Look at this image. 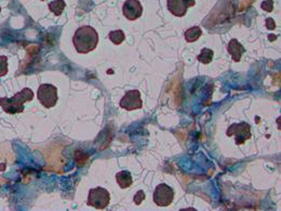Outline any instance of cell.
I'll list each match as a JSON object with an SVG mask.
<instances>
[{
	"instance_id": "cell-1",
	"label": "cell",
	"mask_w": 281,
	"mask_h": 211,
	"mask_svg": "<svg viewBox=\"0 0 281 211\" xmlns=\"http://www.w3.org/2000/svg\"><path fill=\"white\" fill-rule=\"evenodd\" d=\"M99 42V35L93 27L81 26L72 37V44L78 53L86 54L93 51Z\"/></svg>"
},
{
	"instance_id": "cell-2",
	"label": "cell",
	"mask_w": 281,
	"mask_h": 211,
	"mask_svg": "<svg viewBox=\"0 0 281 211\" xmlns=\"http://www.w3.org/2000/svg\"><path fill=\"white\" fill-rule=\"evenodd\" d=\"M34 99V92L30 88H24L12 98H0V106L7 114H17L24 112V104Z\"/></svg>"
},
{
	"instance_id": "cell-3",
	"label": "cell",
	"mask_w": 281,
	"mask_h": 211,
	"mask_svg": "<svg viewBox=\"0 0 281 211\" xmlns=\"http://www.w3.org/2000/svg\"><path fill=\"white\" fill-rule=\"evenodd\" d=\"M37 98L46 108H51L55 106L57 100H59L57 89L55 86L51 84H42L38 88Z\"/></svg>"
},
{
	"instance_id": "cell-4",
	"label": "cell",
	"mask_w": 281,
	"mask_h": 211,
	"mask_svg": "<svg viewBox=\"0 0 281 211\" xmlns=\"http://www.w3.org/2000/svg\"><path fill=\"white\" fill-rule=\"evenodd\" d=\"M110 203L109 192L104 188H95L89 191L87 205L98 210L105 209Z\"/></svg>"
},
{
	"instance_id": "cell-5",
	"label": "cell",
	"mask_w": 281,
	"mask_h": 211,
	"mask_svg": "<svg viewBox=\"0 0 281 211\" xmlns=\"http://www.w3.org/2000/svg\"><path fill=\"white\" fill-rule=\"evenodd\" d=\"M227 137H235L237 145H242L251 139V126L246 123H232L226 131Z\"/></svg>"
},
{
	"instance_id": "cell-6",
	"label": "cell",
	"mask_w": 281,
	"mask_h": 211,
	"mask_svg": "<svg viewBox=\"0 0 281 211\" xmlns=\"http://www.w3.org/2000/svg\"><path fill=\"white\" fill-rule=\"evenodd\" d=\"M174 198V191L166 183H161L156 186L153 194V200L158 207H168L172 204Z\"/></svg>"
},
{
	"instance_id": "cell-7",
	"label": "cell",
	"mask_w": 281,
	"mask_h": 211,
	"mask_svg": "<svg viewBox=\"0 0 281 211\" xmlns=\"http://www.w3.org/2000/svg\"><path fill=\"white\" fill-rule=\"evenodd\" d=\"M119 106L128 112L142 108L143 102H142V99H140V91L139 90L128 91V92L123 95V98L120 100Z\"/></svg>"
},
{
	"instance_id": "cell-8",
	"label": "cell",
	"mask_w": 281,
	"mask_h": 211,
	"mask_svg": "<svg viewBox=\"0 0 281 211\" xmlns=\"http://www.w3.org/2000/svg\"><path fill=\"white\" fill-rule=\"evenodd\" d=\"M195 3V0H168V9L174 17L182 18Z\"/></svg>"
},
{
	"instance_id": "cell-9",
	"label": "cell",
	"mask_w": 281,
	"mask_h": 211,
	"mask_svg": "<svg viewBox=\"0 0 281 211\" xmlns=\"http://www.w3.org/2000/svg\"><path fill=\"white\" fill-rule=\"evenodd\" d=\"M123 16L130 21H135L143 13V7L139 0H127L123 7Z\"/></svg>"
},
{
	"instance_id": "cell-10",
	"label": "cell",
	"mask_w": 281,
	"mask_h": 211,
	"mask_svg": "<svg viewBox=\"0 0 281 211\" xmlns=\"http://www.w3.org/2000/svg\"><path fill=\"white\" fill-rule=\"evenodd\" d=\"M227 50H228V53L231 55L232 60L235 62H240L242 54L245 53V48L242 47L240 42L234 38L229 41L228 46H227Z\"/></svg>"
},
{
	"instance_id": "cell-11",
	"label": "cell",
	"mask_w": 281,
	"mask_h": 211,
	"mask_svg": "<svg viewBox=\"0 0 281 211\" xmlns=\"http://www.w3.org/2000/svg\"><path fill=\"white\" fill-rule=\"evenodd\" d=\"M116 181H117L118 185L123 190L130 188V186L133 183L132 176H131L129 171H125V170L120 171L117 175H116Z\"/></svg>"
},
{
	"instance_id": "cell-12",
	"label": "cell",
	"mask_w": 281,
	"mask_h": 211,
	"mask_svg": "<svg viewBox=\"0 0 281 211\" xmlns=\"http://www.w3.org/2000/svg\"><path fill=\"white\" fill-rule=\"evenodd\" d=\"M202 35V31L199 26H193L185 32V40L187 42H195Z\"/></svg>"
},
{
	"instance_id": "cell-13",
	"label": "cell",
	"mask_w": 281,
	"mask_h": 211,
	"mask_svg": "<svg viewBox=\"0 0 281 211\" xmlns=\"http://www.w3.org/2000/svg\"><path fill=\"white\" fill-rule=\"evenodd\" d=\"M65 7H66V3L64 0H53L52 2L49 3L50 11L54 13L56 17L61 16L62 12L64 11Z\"/></svg>"
},
{
	"instance_id": "cell-14",
	"label": "cell",
	"mask_w": 281,
	"mask_h": 211,
	"mask_svg": "<svg viewBox=\"0 0 281 211\" xmlns=\"http://www.w3.org/2000/svg\"><path fill=\"white\" fill-rule=\"evenodd\" d=\"M213 56H214V51L205 48V49L201 50V53L197 56V60L202 64H209L212 62Z\"/></svg>"
},
{
	"instance_id": "cell-15",
	"label": "cell",
	"mask_w": 281,
	"mask_h": 211,
	"mask_svg": "<svg viewBox=\"0 0 281 211\" xmlns=\"http://www.w3.org/2000/svg\"><path fill=\"white\" fill-rule=\"evenodd\" d=\"M108 37H109L110 41L113 42V44H115V45H121L125 39L124 33H123V31H121V30L110 32Z\"/></svg>"
},
{
	"instance_id": "cell-16",
	"label": "cell",
	"mask_w": 281,
	"mask_h": 211,
	"mask_svg": "<svg viewBox=\"0 0 281 211\" xmlns=\"http://www.w3.org/2000/svg\"><path fill=\"white\" fill-rule=\"evenodd\" d=\"M8 74V57L6 55L0 56V77Z\"/></svg>"
},
{
	"instance_id": "cell-17",
	"label": "cell",
	"mask_w": 281,
	"mask_h": 211,
	"mask_svg": "<svg viewBox=\"0 0 281 211\" xmlns=\"http://www.w3.org/2000/svg\"><path fill=\"white\" fill-rule=\"evenodd\" d=\"M261 7H262V9H263L264 11L271 12V11H273V8H274V1H273V0H264V1L262 2Z\"/></svg>"
},
{
	"instance_id": "cell-18",
	"label": "cell",
	"mask_w": 281,
	"mask_h": 211,
	"mask_svg": "<svg viewBox=\"0 0 281 211\" xmlns=\"http://www.w3.org/2000/svg\"><path fill=\"white\" fill-rule=\"evenodd\" d=\"M145 199V193L143 191H139L134 196V203L137 205H140V203Z\"/></svg>"
},
{
	"instance_id": "cell-19",
	"label": "cell",
	"mask_w": 281,
	"mask_h": 211,
	"mask_svg": "<svg viewBox=\"0 0 281 211\" xmlns=\"http://www.w3.org/2000/svg\"><path fill=\"white\" fill-rule=\"evenodd\" d=\"M266 27H267L268 30H270V31L275 30L276 24H275V21L273 20V18H267V20H266Z\"/></svg>"
},
{
	"instance_id": "cell-20",
	"label": "cell",
	"mask_w": 281,
	"mask_h": 211,
	"mask_svg": "<svg viewBox=\"0 0 281 211\" xmlns=\"http://www.w3.org/2000/svg\"><path fill=\"white\" fill-rule=\"evenodd\" d=\"M0 12H1V8H0Z\"/></svg>"
},
{
	"instance_id": "cell-21",
	"label": "cell",
	"mask_w": 281,
	"mask_h": 211,
	"mask_svg": "<svg viewBox=\"0 0 281 211\" xmlns=\"http://www.w3.org/2000/svg\"><path fill=\"white\" fill-rule=\"evenodd\" d=\"M41 1H45V0H41Z\"/></svg>"
}]
</instances>
